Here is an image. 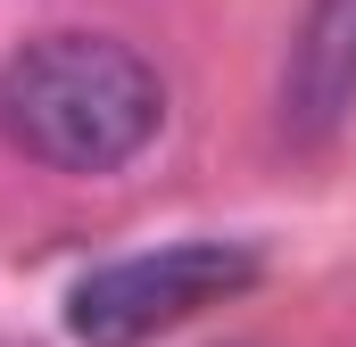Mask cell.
<instances>
[{
  "mask_svg": "<svg viewBox=\"0 0 356 347\" xmlns=\"http://www.w3.org/2000/svg\"><path fill=\"white\" fill-rule=\"evenodd\" d=\"M166 124L158 67L116 33H33L0 67V133L50 174H116Z\"/></svg>",
  "mask_w": 356,
  "mask_h": 347,
  "instance_id": "obj_1",
  "label": "cell"
},
{
  "mask_svg": "<svg viewBox=\"0 0 356 347\" xmlns=\"http://www.w3.org/2000/svg\"><path fill=\"white\" fill-rule=\"evenodd\" d=\"M257 273H266V257L249 240H175L149 257H116L67 289V331H75V347H149L182 331L191 314L241 298Z\"/></svg>",
  "mask_w": 356,
  "mask_h": 347,
  "instance_id": "obj_2",
  "label": "cell"
},
{
  "mask_svg": "<svg viewBox=\"0 0 356 347\" xmlns=\"http://www.w3.org/2000/svg\"><path fill=\"white\" fill-rule=\"evenodd\" d=\"M348 116H356V0H307V25L282 75V133L323 149Z\"/></svg>",
  "mask_w": 356,
  "mask_h": 347,
  "instance_id": "obj_3",
  "label": "cell"
}]
</instances>
